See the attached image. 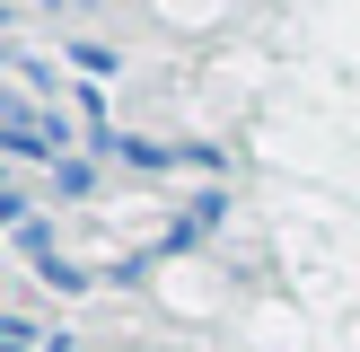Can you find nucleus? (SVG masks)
Wrapping results in <instances>:
<instances>
[{
  "mask_svg": "<svg viewBox=\"0 0 360 352\" xmlns=\"http://www.w3.org/2000/svg\"><path fill=\"white\" fill-rule=\"evenodd\" d=\"M0 141H9V158H18V168H35V158H53V150H44V141H53V123L35 115L27 97H18L9 115H0Z\"/></svg>",
  "mask_w": 360,
  "mask_h": 352,
  "instance_id": "f257e3e1",
  "label": "nucleus"
},
{
  "mask_svg": "<svg viewBox=\"0 0 360 352\" xmlns=\"http://www.w3.org/2000/svg\"><path fill=\"white\" fill-rule=\"evenodd\" d=\"M62 194H97V168H79V158H62V176H53Z\"/></svg>",
  "mask_w": 360,
  "mask_h": 352,
  "instance_id": "f03ea898",
  "label": "nucleus"
},
{
  "mask_svg": "<svg viewBox=\"0 0 360 352\" xmlns=\"http://www.w3.org/2000/svg\"><path fill=\"white\" fill-rule=\"evenodd\" d=\"M0 352H35V326H27V317H0Z\"/></svg>",
  "mask_w": 360,
  "mask_h": 352,
  "instance_id": "7ed1b4c3",
  "label": "nucleus"
},
{
  "mask_svg": "<svg viewBox=\"0 0 360 352\" xmlns=\"http://www.w3.org/2000/svg\"><path fill=\"white\" fill-rule=\"evenodd\" d=\"M44 9H88V0H44Z\"/></svg>",
  "mask_w": 360,
  "mask_h": 352,
  "instance_id": "20e7f679",
  "label": "nucleus"
}]
</instances>
